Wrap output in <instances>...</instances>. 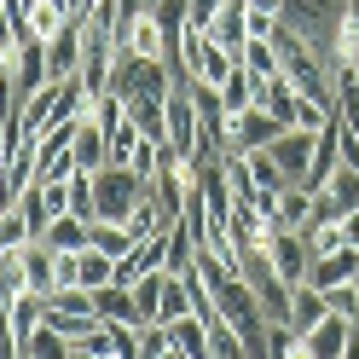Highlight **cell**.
Listing matches in <instances>:
<instances>
[{"mask_svg":"<svg viewBox=\"0 0 359 359\" xmlns=\"http://www.w3.org/2000/svg\"><path fill=\"white\" fill-rule=\"evenodd\" d=\"M330 319V302H325V290H313V284H296L290 290V330L307 336V330H319Z\"/></svg>","mask_w":359,"mask_h":359,"instance_id":"9","label":"cell"},{"mask_svg":"<svg viewBox=\"0 0 359 359\" xmlns=\"http://www.w3.org/2000/svg\"><path fill=\"white\" fill-rule=\"evenodd\" d=\"M18 215H24V226H29L35 238H47V226H53V209H47V197H41V186H29V191H24Z\"/></svg>","mask_w":359,"mask_h":359,"instance_id":"23","label":"cell"},{"mask_svg":"<svg viewBox=\"0 0 359 359\" xmlns=\"http://www.w3.org/2000/svg\"><path fill=\"white\" fill-rule=\"evenodd\" d=\"M209 35H215L232 58H243V47H250V0H226V6H220V18L209 24Z\"/></svg>","mask_w":359,"mask_h":359,"instance_id":"8","label":"cell"},{"mask_svg":"<svg viewBox=\"0 0 359 359\" xmlns=\"http://www.w3.org/2000/svg\"><path fill=\"white\" fill-rule=\"evenodd\" d=\"M133 243H140V238L128 232V220H93V250H104L110 261H122Z\"/></svg>","mask_w":359,"mask_h":359,"instance_id":"19","label":"cell"},{"mask_svg":"<svg viewBox=\"0 0 359 359\" xmlns=\"http://www.w3.org/2000/svg\"><path fill=\"white\" fill-rule=\"evenodd\" d=\"M110 284H116V261H110L104 250H87L76 261V290H93L99 296V290H110Z\"/></svg>","mask_w":359,"mask_h":359,"instance_id":"14","label":"cell"},{"mask_svg":"<svg viewBox=\"0 0 359 359\" xmlns=\"http://www.w3.org/2000/svg\"><path fill=\"white\" fill-rule=\"evenodd\" d=\"M278 133H290L278 116H273V110H243V116H232V151H243V156H250V151H273L278 145Z\"/></svg>","mask_w":359,"mask_h":359,"instance_id":"3","label":"cell"},{"mask_svg":"<svg viewBox=\"0 0 359 359\" xmlns=\"http://www.w3.org/2000/svg\"><path fill=\"white\" fill-rule=\"evenodd\" d=\"M180 319H197V302H191V284L186 278H163V302H156V325H180Z\"/></svg>","mask_w":359,"mask_h":359,"instance_id":"13","label":"cell"},{"mask_svg":"<svg viewBox=\"0 0 359 359\" xmlns=\"http://www.w3.org/2000/svg\"><path fill=\"white\" fill-rule=\"evenodd\" d=\"M93 191H99V220H128L151 197V186L133 168H99L93 174Z\"/></svg>","mask_w":359,"mask_h":359,"instance_id":"2","label":"cell"},{"mask_svg":"<svg viewBox=\"0 0 359 359\" xmlns=\"http://www.w3.org/2000/svg\"><path fill=\"white\" fill-rule=\"evenodd\" d=\"M174 348L191 353V359H209V325L203 319H180L174 325Z\"/></svg>","mask_w":359,"mask_h":359,"instance_id":"22","label":"cell"},{"mask_svg":"<svg viewBox=\"0 0 359 359\" xmlns=\"http://www.w3.org/2000/svg\"><path fill=\"white\" fill-rule=\"evenodd\" d=\"M70 156H76V168H81V174H99V168H110V128H104V122L93 116V110L81 116Z\"/></svg>","mask_w":359,"mask_h":359,"instance_id":"5","label":"cell"},{"mask_svg":"<svg viewBox=\"0 0 359 359\" xmlns=\"http://www.w3.org/2000/svg\"><path fill=\"white\" fill-rule=\"evenodd\" d=\"M220 6H226V0H191V24H197V29H209L215 18H220Z\"/></svg>","mask_w":359,"mask_h":359,"instance_id":"26","label":"cell"},{"mask_svg":"<svg viewBox=\"0 0 359 359\" xmlns=\"http://www.w3.org/2000/svg\"><path fill=\"white\" fill-rule=\"evenodd\" d=\"M302 342L313 348V359H348L353 342H359V325H353V319H336V313H330V319H325L319 330H307Z\"/></svg>","mask_w":359,"mask_h":359,"instance_id":"7","label":"cell"},{"mask_svg":"<svg viewBox=\"0 0 359 359\" xmlns=\"http://www.w3.org/2000/svg\"><path fill=\"white\" fill-rule=\"evenodd\" d=\"M174 353V325H140V359H168Z\"/></svg>","mask_w":359,"mask_h":359,"instance_id":"24","label":"cell"},{"mask_svg":"<svg viewBox=\"0 0 359 359\" xmlns=\"http://www.w3.org/2000/svg\"><path fill=\"white\" fill-rule=\"evenodd\" d=\"M99 319H104V325H145V319H140V302H133V290H122V284L99 290Z\"/></svg>","mask_w":359,"mask_h":359,"instance_id":"15","label":"cell"},{"mask_svg":"<svg viewBox=\"0 0 359 359\" xmlns=\"http://www.w3.org/2000/svg\"><path fill=\"white\" fill-rule=\"evenodd\" d=\"M24 353H29V359H76V342H70L64 330L41 325V330L29 336V342H24Z\"/></svg>","mask_w":359,"mask_h":359,"instance_id":"20","label":"cell"},{"mask_svg":"<svg viewBox=\"0 0 359 359\" xmlns=\"http://www.w3.org/2000/svg\"><path fill=\"white\" fill-rule=\"evenodd\" d=\"M47 243L58 255H87L93 250V220H76V215H58L47 226Z\"/></svg>","mask_w":359,"mask_h":359,"instance_id":"12","label":"cell"},{"mask_svg":"<svg viewBox=\"0 0 359 359\" xmlns=\"http://www.w3.org/2000/svg\"><path fill=\"white\" fill-rule=\"evenodd\" d=\"M41 325H47V296H18V302H6V336H12V342H29Z\"/></svg>","mask_w":359,"mask_h":359,"instance_id":"10","label":"cell"},{"mask_svg":"<svg viewBox=\"0 0 359 359\" xmlns=\"http://www.w3.org/2000/svg\"><path fill=\"white\" fill-rule=\"evenodd\" d=\"M145 145V133H140V122L133 116H122L116 128H110V168H133V151Z\"/></svg>","mask_w":359,"mask_h":359,"instance_id":"18","label":"cell"},{"mask_svg":"<svg viewBox=\"0 0 359 359\" xmlns=\"http://www.w3.org/2000/svg\"><path fill=\"white\" fill-rule=\"evenodd\" d=\"M0 64H6V104H18L24 110L41 87L53 81V70H47V47L41 41H24L18 53H0Z\"/></svg>","mask_w":359,"mask_h":359,"instance_id":"1","label":"cell"},{"mask_svg":"<svg viewBox=\"0 0 359 359\" xmlns=\"http://www.w3.org/2000/svg\"><path fill=\"white\" fill-rule=\"evenodd\" d=\"M261 76H250V70H243V64H238V70L226 76V87H215V93H220V104H226V116H243V110H255L261 104Z\"/></svg>","mask_w":359,"mask_h":359,"instance_id":"11","label":"cell"},{"mask_svg":"<svg viewBox=\"0 0 359 359\" xmlns=\"http://www.w3.org/2000/svg\"><path fill=\"white\" fill-rule=\"evenodd\" d=\"M313 151H319V133H302V128L278 133V145H273V163L290 174V186H302V180H307V168H313Z\"/></svg>","mask_w":359,"mask_h":359,"instance_id":"6","label":"cell"},{"mask_svg":"<svg viewBox=\"0 0 359 359\" xmlns=\"http://www.w3.org/2000/svg\"><path fill=\"white\" fill-rule=\"evenodd\" d=\"M319 197H330V203H336V215L348 220V215L359 209V168H348V163H342V168L330 174V186H325Z\"/></svg>","mask_w":359,"mask_h":359,"instance_id":"16","label":"cell"},{"mask_svg":"<svg viewBox=\"0 0 359 359\" xmlns=\"http://www.w3.org/2000/svg\"><path fill=\"white\" fill-rule=\"evenodd\" d=\"M296 104H302V93H296V87H290L284 76L261 87V110H273V116H278L284 128H290V122H296Z\"/></svg>","mask_w":359,"mask_h":359,"instance_id":"21","label":"cell"},{"mask_svg":"<svg viewBox=\"0 0 359 359\" xmlns=\"http://www.w3.org/2000/svg\"><path fill=\"white\" fill-rule=\"evenodd\" d=\"M266 261H273V273H278L290 290L307 284V273H313V250H307L302 232H278L273 243H266Z\"/></svg>","mask_w":359,"mask_h":359,"instance_id":"4","label":"cell"},{"mask_svg":"<svg viewBox=\"0 0 359 359\" xmlns=\"http://www.w3.org/2000/svg\"><path fill=\"white\" fill-rule=\"evenodd\" d=\"M238 64H243L250 76H261V81H278V76H284V58H278V47H273V41H250Z\"/></svg>","mask_w":359,"mask_h":359,"instance_id":"17","label":"cell"},{"mask_svg":"<svg viewBox=\"0 0 359 359\" xmlns=\"http://www.w3.org/2000/svg\"><path fill=\"white\" fill-rule=\"evenodd\" d=\"M24 243H35V232L24 226L18 209H6V215H0V250H24Z\"/></svg>","mask_w":359,"mask_h":359,"instance_id":"25","label":"cell"}]
</instances>
